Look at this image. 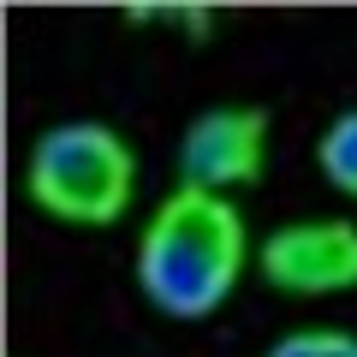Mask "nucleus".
<instances>
[{
    "label": "nucleus",
    "instance_id": "nucleus-1",
    "mask_svg": "<svg viewBox=\"0 0 357 357\" xmlns=\"http://www.w3.org/2000/svg\"><path fill=\"white\" fill-rule=\"evenodd\" d=\"M244 262V220L215 191H178L137 250V280L167 316H208Z\"/></svg>",
    "mask_w": 357,
    "mask_h": 357
},
{
    "label": "nucleus",
    "instance_id": "nucleus-2",
    "mask_svg": "<svg viewBox=\"0 0 357 357\" xmlns=\"http://www.w3.org/2000/svg\"><path fill=\"white\" fill-rule=\"evenodd\" d=\"M30 197L66 220H119L131 203V149L107 126H60L30 155Z\"/></svg>",
    "mask_w": 357,
    "mask_h": 357
},
{
    "label": "nucleus",
    "instance_id": "nucleus-3",
    "mask_svg": "<svg viewBox=\"0 0 357 357\" xmlns=\"http://www.w3.org/2000/svg\"><path fill=\"white\" fill-rule=\"evenodd\" d=\"M262 143H268V114L262 107H232V114H203L185 143H178V173L185 191H220L244 185L262 173Z\"/></svg>",
    "mask_w": 357,
    "mask_h": 357
},
{
    "label": "nucleus",
    "instance_id": "nucleus-4",
    "mask_svg": "<svg viewBox=\"0 0 357 357\" xmlns=\"http://www.w3.org/2000/svg\"><path fill=\"white\" fill-rule=\"evenodd\" d=\"M262 274L280 292H340L357 286V227L316 220V227H286L262 244Z\"/></svg>",
    "mask_w": 357,
    "mask_h": 357
},
{
    "label": "nucleus",
    "instance_id": "nucleus-5",
    "mask_svg": "<svg viewBox=\"0 0 357 357\" xmlns=\"http://www.w3.org/2000/svg\"><path fill=\"white\" fill-rule=\"evenodd\" d=\"M316 161H321V173H328L340 191L357 197V114H340V119L328 126V137H321Z\"/></svg>",
    "mask_w": 357,
    "mask_h": 357
},
{
    "label": "nucleus",
    "instance_id": "nucleus-6",
    "mask_svg": "<svg viewBox=\"0 0 357 357\" xmlns=\"http://www.w3.org/2000/svg\"><path fill=\"white\" fill-rule=\"evenodd\" d=\"M268 357H357V340L351 333H292Z\"/></svg>",
    "mask_w": 357,
    "mask_h": 357
}]
</instances>
